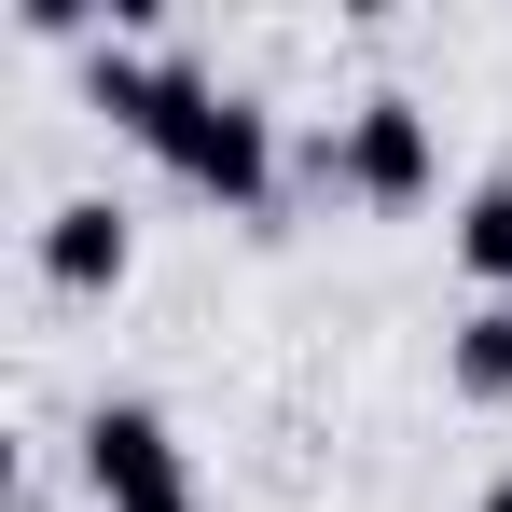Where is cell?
Returning a JSON list of instances; mask_svg holds the SVG:
<instances>
[{
  "instance_id": "obj_2",
  "label": "cell",
  "mask_w": 512,
  "mask_h": 512,
  "mask_svg": "<svg viewBox=\"0 0 512 512\" xmlns=\"http://www.w3.org/2000/svg\"><path fill=\"white\" fill-rule=\"evenodd\" d=\"M70 471H84L97 512H194V471H180V429L153 402H97L70 429Z\"/></svg>"
},
{
  "instance_id": "obj_5",
  "label": "cell",
  "mask_w": 512,
  "mask_h": 512,
  "mask_svg": "<svg viewBox=\"0 0 512 512\" xmlns=\"http://www.w3.org/2000/svg\"><path fill=\"white\" fill-rule=\"evenodd\" d=\"M443 388H457L471 416H499V402H512V305H471V319L443 333Z\"/></svg>"
},
{
  "instance_id": "obj_1",
  "label": "cell",
  "mask_w": 512,
  "mask_h": 512,
  "mask_svg": "<svg viewBox=\"0 0 512 512\" xmlns=\"http://www.w3.org/2000/svg\"><path fill=\"white\" fill-rule=\"evenodd\" d=\"M139 153H153L180 194H208L222 222H263V208H277V111H263V97H236V84H208L194 56H167Z\"/></svg>"
},
{
  "instance_id": "obj_3",
  "label": "cell",
  "mask_w": 512,
  "mask_h": 512,
  "mask_svg": "<svg viewBox=\"0 0 512 512\" xmlns=\"http://www.w3.org/2000/svg\"><path fill=\"white\" fill-rule=\"evenodd\" d=\"M319 180H346L360 208H429V180H443V139H429V111L402 84H374L346 111V139H319Z\"/></svg>"
},
{
  "instance_id": "obj_6",
  "label": "cell",
  "mask_w": 512,
  "mask_h": 512,
  "mask_svg": "<svg viewBox=\"0 0 512 512\" xmlns=\"http://www.w3.org/2000/svg\"><path fill=\"white\" fill-rule=\"evenodd\" d=\"M457 277L485 305H512V180H471L457 194Z\"/></svg>"
},
{
  "instance_id": "obj_4",
  "label": "cell",
  "mask_w": 512,
  "mask_h": 512,
  "mask_svg": "<svg viewBox=\"0 0 512 512\" xmlns=\"http://www.w3.org/2000/svg\"><path fill=\"white\" fill-rule=\"evenodd\" d=\"M125 263H139V222H125L111 194L42 208V291H125Z\"/></svg>"
},
{
  "instance_id": "obj_8",
  "label": "cell",
  "mask_w": 512,
  "mask_h": 512,
  "mask_svg": "<svg viewBox=\"0 0 512 512\" xmlns=\"http://www.w3.org/2000/svg\"><path fill=\"white\" fill-rule=\"evenodd\" d=\"M471 512H512V471H499V485H485V499H471Z\"/></svg>"
},
{
  "instance_id": "obj_7",
  "label": "cell",
  "mask_w": 512,
  "mask_h": 512,
  "mask_svg": "<svg viewBox=\"0 0 512 512\" xmlns=\"http://www.w3.org/2000/svg\"><path fill=\"white\" fill-rule=\"evenodd\" d=\"M153 84H167V56H139V42H97V70H84V97L125 125V139L153 125Z\"/></svg>"
}]
</instances>
